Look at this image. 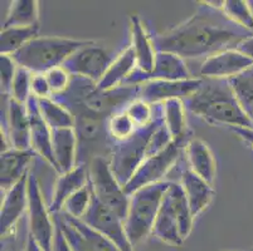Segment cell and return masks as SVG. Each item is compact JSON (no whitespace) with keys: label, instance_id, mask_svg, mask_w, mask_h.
Listing matches in <instances>:
<instances>
[{"label":"cell","instance_id":"1","mask_svg":"<svg viewBox=\"0 0 253 251\" xmlns=\"http://www.w3.org/2000/svg\"><path fill=\"white\" fill-rule=\"evenodd\" d=\"M248 31L238 27L225 15L197 13L174 29L156 36L158 52H170L180 58L215 54L229 44L247 38Z\"/></svg>","mask_w":253,"mask_h":251},{"label":"cell","instance_id":"2","mask_svg":"<svg viewBox=\"0 0 253 251\" xmlns=\"http://www.w3.org/2000/svg\"><path fill=\"white\" fill-rule=\"evenodd\" d=\"M186 107L209 123L229 128H253L239 106L229 80L214 79L208 83L203 80L201 88L186 98Z\"/></svg>","mask_w":253,"mask_h":251},{"label":"cell","instance_id":"3","mask_svg":"<svg viewBox=\"0 0 253 251\" xmlns=\"http://www.w3.org/2000/svg\"><path fill=\"white\" fill-rule=\"evenodd\" d=\"M92 41L63 36H37L10 57L18 67L33 74H44L63 66L73 53Z\"/></svg>","mask_w":253,"mask_h":251},{"label":"cell","instance_id":"4","mask_svg":"<svg viewBox=\"0 0 253 251\" xmlns=\"http://www.w3.org/2000/svg\"><path fill=\"white\" fill-rule=\"evenodd\" d=\"M170 185L171 182L162 181L140 188L130 195L127 215L124 225L132 246L142 243L149 235L153 234L156 216Z\"/></svg>","mask_w":253,"mask_h":251},{"label":"cell","instance_id":"5","mask_svg":"<svg viewBox=\"0 0 253 251\" xmlns=\"http://www.w3.org/2000/svg\"><path fill=\"white\" fill-rule=\"evenodd\" d=\"M89 185L100 202L125 221L130 196L126 195L124 186L112 172L111 166L101 156H96L89 166Z\"/></svg>","mask_w":253,"mask_h":251},{"label":"cell","instance_id":"6","mask_svg":"<svg viewBox=\"0 0 253 251\" xmlns=\"http://www.w3.org/2000/svg\"><path fill=\"white\" fill-rule=\"evenodd\" d=\"M43 193L36 175H28V220L29 235L44 251L53 250V241L56 235V224L49 216Z\"/></svg>","mask_w":253,"mask_h":251},{"label":"cell","instance_id":"7","mask_svg":"<svg viewBox=\"0 0 253 251\" xmlns=\"http://www.w3.org/2000/svg\"><path fill=\"white\" fill-rule=\"evenodd\" d=\"M180 144L172 141L167 148L156 155L145 157L142 162L137 166L130 179L124 185L126 195L130 196L135 191L146 186L162 182V179L169 172L172 165L180 155Z\"/></svg>","mask_w":253,"mask_h":251},{"label":"cell","instance_id":"8","mask_svg":"<svg viewBox=\"0 0 253 251\" xmlns=\"http://www.w3.org/2000/svg\"><path fill=\"white\" fill-rule=\"evenodd\" d=\"M81 221L109 239L120 249V251H134V246L131 245L126 235L124 220H121L114 211L100 202L95 195L92 197V204L88 211L81 218Z\"/></svg>","mask_w":253,"mask_h":251},{"label":"cell","instance_id":"9","mask_svg":"<svg viewBox=\"0 0 253 251\" xmlns=\"http://www.w3.org/2000/svg\"><path fill=\"white\" fill-rule=\"evenodd\" d=\"M111 63L109 53L92 41L73 53L62 67L70 74L87 78L97 84Z\"/></svg>","mask_w":253,"mask_h":251},{"label":"cell","instance_id":"10","mask_svg":"<svg viewBox=\"0 0 253 251\" xmlns=\"http://www.w3.org/2000/svg\"><path fill=\"white\" fill-rule=\"evenodd\" d=\"M251 68L253 62L234 48L207 57L201 67V75L209 79L229 80Z\"/></svg>","mask_w":253,"mask_h":251},{"label":"cell","instance_id":"11","mask_svg":"<svg viewBox=\"0 0 253 251\" xmlns=\"http://www.w3.org/2000/svg\"><path fill=\"white\" fill-rule=\"evenodd\" d=\"M202 84V78H190L183 80H151L144 83L140 100L149 105L164 103L170 100H186L201 88Z\"/></svg>","mask_w":253,"mask_h":251},{"label":"cell","instance_id":"12","mask_svg":"<svg viewBox=\"0 0 253 251\" xmlns=\"http://www.w3.org/2000/svg\"><path fill=\"white\" fill-rule=\"evenodd\" d=\"M190 79L189 69L184 59L170 52L156 53L155 64L150 73H142L139 69L128 77V84H142L151 80H183Z\"/></svg>","mask_w":253,"mask_h":251},{"label":"cell","instance_id":"13","mask_svg":"<svg viewBox=\"0 0 253 251\" xmlns=\"http://www.w3.org/2000/svg\"><path fill=\"white\" fill-rule=\"evenodd\" d=\"M29 119H31V138L32 149L42 156L53 169L57 171V163L53 155L52 146V130L43 119L41 110H39L38 100L32 94L27 103Z\"/></svg>","mask_w":253,"mask_h":251},{"label":"cell","instance_id":"14","mask_svg":"<svg viewBox=\"0 0 253 251\" xmlns=\"http://www.w3.org/2000/svg\"><path fill=\"white\" fill-rule=\"evenodd\" d=\"M29 175V172H28ZM28 175L6 191L0 211V232L5 235L17 224L25 209H28Z\"/></svg>","mask_w":253,"mask_h":251},{"label":"cell","instance_id":"15","mask_svg":"<svg viewBox=\"0 0 253 251\" xmlns=\"http://www.w3.org/2000/svg\"><path fill=\"white\" fill-rule=\"evenodd\" d=\"M33 160V149H17L10 147L1 152L0 157V185L1 190L9 191L25 175Z\"/></svg>","mask_w":253,"mask_h":251},{"label":"cell","instance_id":"16","mask_svg":"<svg viewBox=\"0 0 253 251\" xmlns=\"http://www.w3.org/2000/svg\"><path fill=\"white\" fill-rule=\"evenodd\" d=\"M8 140L10 147L17 149H32L31 119L27 105L10 98L8 105Z\"/></svg>","mask_w":253,"mask_h":251},{"label":"cell","instance_id":"17","mask_svg":"<svg viewBox=\"0 0 253 251\" xmlns=\"http://www.w3.org/2000/svg\"><path fill=\"white\" fill-rule=\"evenodd\" d=\"M89 181V167L87 165H78L71 171L59 175L54 186L52 202L49 211L52 214H59L63 206L73 193L81 190Z\"/></svg>","mask_w":253,"mask_h":251},{"label":"cell","instance_id":"18","mask_svg":"<svg viewBox=\"0 0 253 251\" xmlns=\"http://www.w3.org/2000/svg\"><path fill=\"white\" fill-rule=\"evenodd\" d=\"M180 185L185 193L186 201L189 204L190 211L195 218L211 205V200L214 197L213 185L204 181L202 177L195 175L190 170L183 172Z\"/></svg>","mask_w":253,"mask_h":251},{"label":"cell","instance_id":"19","mask_svg":"<svg viewBox=\"0 0 253 251\" xmlns=\"http://www.w3.org/2000/svg\"><path fill=\"white\" fill-rule=\"evenodd\" d=\"M131 22V34H132V45L135 57H136L137 69L142 73H150L154 69L156 58V47L154 45V40H151L150 36L146 32L144 23L137 15H132L130 18Z\"/></svg>","mask_w":253,"mask_h":251},{"label":"cell","instance_id":"20","mask_svg":"<svg viewBox=\"0 0 253 251\" xmlns=\"http://www.w3.org/2000/svg\"><path fill=\"white\" fill-rule=\"evenodd\" d=\"M153 235L159 240H162L163 243H167L172 246H180L184 243L180 235V229H179L178 215H176L171 197L168 191L163 199L158 216H156Z\"/></svg>","mask_w":253,"mask_h":251},{"label":"cell","instance_id":"21","mask_svg":"<svg viewBox=\"0 0 253 251\" xmlns=\"http://www.w3.org/2000/svg\"><path fill=\"white\" fill-rule=\"evenodd\" d=\"M52 146L57 172L62 175L75 169L77 153V133L75 128L52 130Z\"/></svg>","mask_w":253,"mask_h":251},{"label":"cell","instance_id":"22","mask_svg":"<svg viewBox=\"0 0 253 251\" xmlns=\"http://www.w3.org/2000/svg\"><path fill=\"white\" fill-rule=\"evenodd\" d=\"M135 68H137L136 57H135L134 49L130 45L116 59L112 61L109 69L106 71V73L101 78L100 82L96 84V91H112V89L116 88L123 82H126L128 77L135 72Z\"/></svg>","mask_w":253,"mask_h":251},{"label":"cell","instance_id":"23","mask_svg":"<svg viewBox=\"0 0 253 251\" xmlns=\"http://www.w3.org/2000/svg\"><path fill=\"white\" fill-rule=\"evenodd\" d=\"M185 151L190 171L213 185L215 177V160L208 144L202 140L194 138L186 143Z\"/></svg>","mask_w":253,"mask_h":251},{"label":"cell","instance_id":"24","mask_svg":"<svg viewBox=\"0 0 253 251\" xmlns=\"http://www.w3.org/2000/svg\"><path fill=\"white\" fill-rule=\"evenodd\" d=\"M39 25L33 27H13L1 29L0 34V53L1 55H13L24 47L32 39L38 36Z\"/></svg>","mask_w":253,"mask_h":251},{"label":"cell","instance_id":"25","mask_svg":"<svg viewBox=\"0 0 253 251\" xmlns=\"http://www.w3.org/2000/svg\"><path fill=\"white\" fill-rule=\"evenodd\" d=\"M39 5L37 0H17L11 3L3 29L13 27L39 25Z\"/></svg>","mask_w":253,"mask_h":251},{"label":"cell","instance_id":"26","mask_svg":"<svg viewBox=\"0 0 253 251\" xmlns=\"http://www.w3.org/2000/svg\"><path fill=\"white\" fill-rule=\"evenodd\" d=\"M163 122L172 141L181 144L185 137L186 127L183 100H170L163 103Z\"/></svg>","mask_w":253,"mask_h":251},{"label":"cell","instance_id":"27","mask_svg":"<svg viewBox=\"0 0 253 251\" xmlns=\"http://www.w3.org/2000/svg\"><path fill=\"white\" fill-rule=\"evenodd\" d=\"M38 106L43 119L49 126L50 130L75 128V117L61 103L53 101L49 97V98H41V100H38Z\"/></svg>","mask_w":253,"mask_h":251},{"label":"cell","instance_id":"28","mask_svg":"<svg viewBox=\"0 0 253 251\" xmlns=\"http://www.w3.org/2000/svg\"><path fill=\"white\" fill-rule=\"evenodd\" d=\"M232 89L247 118L253 126V68L229 79Z\"/></svg>","mask_w":253,"mask_h":251},{"label":"cell","instance_id":"29","mask_svg":"<svg viewBox=\"0 0 253 251\" xmlns=\"http://www.w3.org/2000/svg\"><path fill=\"white\" fill-rule=\"evenodd\" d=\"M222 13L231 22L246 31H253V10L245 0H227L223 3Z\"/></svg>","mask_w":253,"mask_h":251},{"label":"cell","instance_id":"30","mask_svg":"<svg viewBox=\"0 0 253 251\" xmlns=\"http://www.w3.org/2000/svg\"><path fill=\"white\" fill-rule=\"evenodd\" d=\"M92 197H93V192H92V187L88 181L84 187L73 193L72 196L66 201L63 206V213L67 214L71 217L81 220L91 206Z\"/></svg>","mask_w":253,"mask_h":251},{"label":"cell","instance_id":"31","mask_svg":"<svg viewBox=\"0 0 253 251\" xmlns=\"http://www.w3.org/2000/svg\"><path fill=\"white\" fill-rule=\"evenodd\" d=\"M64 217L70 221L71 224L84 235V238L88 240L89 245H91L92 250L93 251H120V249L115 245L114 243L109 240L107 238H105L103 235H101L100 232L95 231L93 229H91L89 226H87L84 222H82L81 220H77V218H73L71 216H68L67 214H64Z\"/></svg>","mask_w":253,"mask_h":251},{"label":"cell","instance_id":"32","mask_svg":"<svg viewBox=\"0 0 253 251\" xmlns=\"http://www.w3.org/2000/svg\"><path fill=\"white\" fill-rule=\"evenodd\" d=\"M53 220H54V222H57L58 226L61 227L64 238L68 241V244H70L71 249H72L73 251H93L91 245H89L88 240H87L84 235L71 224L67 218L64 217V215L54 214Z\"/></svg>","mask_w":253,"mask_h":251},{"label":"cell","instance_id":"33","mask_svg":"<svg viewBox=\"0 0 253 251\" xmlns=\"http://www.w3.org/2000/svg\"><path fill=\"white\" fill-rule=\"evenodd\" d=\"M32 77L33 73L22 67H18L17 74L11 83L10 98L23 105H27L32 96Z\"/></svg>","mask_w":253,"mask_h":251},{"label":"cell","instance_id":"34","mask_svg":"<svg viewBox=\"0 0 253 251\" xmlns=\"http://www.w3.org/2000/svg\"><path fill=\"white\" fill-rule=\"evenodd\" d=\"M109 128L112 137H115L119 141H125L134 135L135 123L125 110L123 113L115 114L111 117Z\"/></svg>","mask_w":253,"mask_h":251},{"label":"cell","instance_id":"35","mask_svg":"<svg viewBox=\"0 0 253 251\" xmlns=\"http://www.w3.org/2000/svg\"><path fill=\"white\" fill-rule=\"evenodd\" d=\"M126 112L130 116V118L134 121L135 126L146 127L148 124H150L151 108L149 103L144 102L141 100H137L128 106Z\"/></svg>","mask_w":253,"mask_h":251},{"label":"cell","instance_id":"36","mask_svg":"<svg viewBox=\"0 0 253 251\" xmlns=\"http://www.w3.org/2000/svg\"><path fill=\"white\" fill-rule=\"evenodd\" d=\"M44 74L45 77H47L48 84H49L52 94L63 93V91H66L67 87L70 86L71 74L63 68V67H58V68L52 69V71L44 73Z\"/></svg>","mask_w":253,"mask_h":251},{"label":"cell","instance_id":"37","mask_svg":"<svg viewBox=\"0 0 253 251\" xmlns=\"http://www.w3.org/2000/svg\"><path fill=\"white\" fill-rule=\"evenodd\" d=\"M0 63H1V68H0V73H1V92L4 94H10L11 83L14 80L15 74H17L18 64L15 63L14 59L11 58L10 55H1Z\"/></svg>","mask_w":253,"mask_h":251},{"label":"cell","instance_id":"38","mask_svg":"<svg viewBox=\"0 0 253 251\" xmlns=\"http://www.w3.org/2000/svg\"><path fill=\"white\" fill-rule=\"evenodd\" d=\"M32 94L38 100L49 98L52 96L45 74H33V77H32Z\"/></svg>","mask_w":253,"mask_h":251},{"label":"cell","instance_id":"39","mask_svg":"<svg viewBox=\"0 0 253 251\" xmlns=\"http://www.w3.org/2000/svg\"><path fill=\"white\" fill-rule=\"evenodd\" d=\"M54 224H56V235H54V241H53L52 251H73L72 249H71L68 241L66 240V238H64V235L63 232H62L61 227L58 226L57 222H54Z\"/></svg>","mask_w":253,"mask_h":251},{"label":"cell","instance_id":"40","mask_svg":"<svg viewBox=\"0 0 253 251\" xmlns=\"http://www.w3.org/2000/svg\"><path fill=\"white\" fill-rule=\"evenodd\" d=\"M98 128H100V126H98L95 119L86 118L81 124L82 135H84V138H88V140L96 137V135L98 133Z\"/></svg>","mask_w":253,"mask_h":251},{"label":"cell","instance_id":"41","mask_svg":"<svg viewBox=\"0 0 253 251\" xmlns=\"http://www.w3.org/2000/svg\"><path fill=\"white\" fill-rule=\"evenodd\" d=\"M236 49L253 62V34H250L247 38L243 39L242 41H239L238 44L236 45Z\"/></svg>","mask_w":253,"mask_h":251},{"label":"cell","instance_id":"42","mask_svg":"<svg viewBox=\"0 0 253 251\" xmlns=\"http://www.w3.org/2000/svg\"><path fill=\"white\" fill-rule=\"evenodd\" d=\"M239 138H242L243 141L247 142L251 147H253V128H242V127H234L231 128Z\"/></svg>","mask_w":253,"mask_h":251},{"label":"cell","instance_id":"43","mask_svg":"<svg viewBox=\"0 0 253 251\" xmlns=\"http://www.w3.org/2000/svg\"><path fill=\"white\" fill-rule=\"evenodd\" d=\"M25 251H44V250H43V249L38 245V243H37V241L32 238L31 235H28V240H27Z\"/></svg>","mask_w":253,"mask_h":251},{"label":"cell","instance_id":"44","mask_svg":"<svg viewBox=\"0 0 253 251\" xmlns=\"http://www.w3.org/2000/svg\"><path fill=\"white\" fill-rule=\"evenodd\" d=\"M252 251H253V250H252Z\"/></svg>","mask_w":253,"mask_h":251}]
</instances>
